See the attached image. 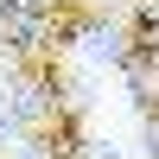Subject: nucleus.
<instances>
[{
    "mask_svg": "<svg viewBox=\"0 0 159 159\" xmlns=\"http://www.w3.org/2000/svg\"><path fill=\"white\" fill-rule=\"evenodd\" d=\"M76 51H83V64H96V70H121V64H127V38H121V25H102V19L76 25Z\"/></svg>",
    "mask_w": 159,
    "mask_h": 159,
    "instance_id": "1",
    "label": "nucleus"
},
{
    "mask_svg": "<svg viewBox=\"0 0 159 159\" xmlns=\"http://www.w3.org/2000/svg\"><path fill=\"white\" fill-rule=\"evenodd\" d=\"M76 153H83V159H127V147H121L115 134H89L83 147H76Z\"/></svg>",
    "mask_w": 159,
    "mask_h": 159,
    "instance_id": "2",
    "label": "nucleus"
},
{
    "mask_svg": "<svg viewBox=\"0 0 159 159\" xmlns=\"http://www.w3.org/2000/svg\"><path fill=\"white\" fill-rule=\"evenodd\" d=\"M140 153L159 159V115H147V121H140Z\"/></svg>",
    "mask_w": 159,
    "mask_h": 159,
    "instance_id": "3",
    "label": "nucleus"
},
{
    "mask_svg": "<svg viewBox=\"0 0 159 159\" xmlns=\"http://www.w3.org/2000/svg\"><path fill=\"white\" fill-rule=\"evenodd\" d=\"M13 7H45V0H13Z\"/></svg>",
    "mask_w": 159,
    "mask_h": 159,
    "instance_id": "4",
    "label": "nucleus"
}]
</instances>
